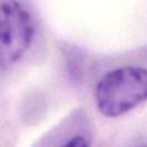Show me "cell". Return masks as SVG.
<instances>
[{
  "mask_svg": "<svg viewBox=\"0 0 147 147\" xmlns=\"http://www.w3.org/2000/svg\"><path fill=\"white\" fill-rule=\"evenodd\" d=\"M139 147H147V146H139Z\"/></svg>",
  "mask_w": 147,
  "mask_h": 147,
  "instance_id": "4",
  "label": "cell"
},
{
  "mask_svg": "<svg viewBox=\"0 0 147 147\" xmlns=\"http://www.w3.org/2000/svg\"><path fill=\"white\" fill-rule=\"evenodd\" d=\"M34 32L33 18L20 1L0 3V68L13 65L25 54Z\"/></svg>",
  "mask_w": 147,
  "mask_h": 147,
  "instance_id": "2",
  "label": "cell"
},
{
  "mask_svg": "<svg viewBox=\"0 0 147 147\" xmlns=\"http://www.w3.org/2000/svg\"><path fill=\"white\" fill-rule=\"evenodd\" d=\"M60 147H90V144L85 137L76 134V136L71 137L69 140H67Z\"/></svg>",
  "mask_w": 147,
  "mask_h": 147,
  "instance_id": "3",
  "label": "cell"
},
{
  "mask_svg": "<svg viewBox=\"0 0 147 147\" xmlns=\"http://www.w3.org/2000/svg\"><path fill=\"white\" fill-rule=\"evenodd\" d=\"M99 111L118 117L147 100V70L141 67H122L106 74L94 93Z\"/></svg>",
  "mask_w": 147,
  "mask_h": 147,
  "instance_id": "1",
  "label": "cell"
}]
</instances>
